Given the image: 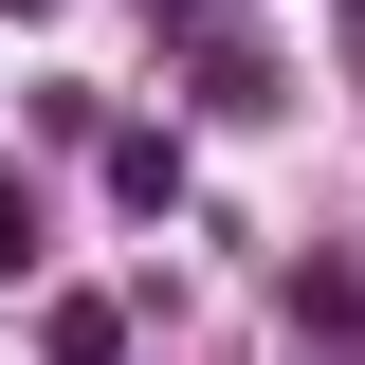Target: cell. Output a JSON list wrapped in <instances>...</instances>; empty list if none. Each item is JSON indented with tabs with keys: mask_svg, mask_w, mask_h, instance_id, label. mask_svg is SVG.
Masks as SVG:
<instances>
[{
	"mask_svg": "<svg viewBox=\"0 0 365 365\" xmlns=\"http://www.w3.org/2000/svg\"><path fill=\"white\" fill-rule=\"evenodd\" d=\"M128 329H110V292H55V365H110Z\"/></svg>",
	"mask_w": 365,
	"mask_h": 365,
	"instance_id": "obj_1",
	"label": "cell"
},
{
	"mask_svg": "<svg viewBox=\"0 0 365 365\" xmlns=\"http://www.w3.org/2000/svg\"><path fill=\"white\" fill-rule=\"evenodd\" d=\"M0 274H37V182L0 165Z\"/></svg>",
	"mask_w": 365,
	"mask_h": 365,
	"instance_id": "obj_2",
	"label": "cell"
},
{
	"mask_svg": "<svg viewBox=\"0 0 365 365\" xmlns=\"http://www.w3.org/2000/svg\"><path fill=\"white\" fill-rule=\"evenodd\" d=\"M347 55H365V0H347Z\"/></svg>",
	"mask_w": 365,
	"mask_h": 365,
	"instance_id": "obj_3",
	"label": "cell"
},
{
	"mask_svg": "<svg viewBox=\"0 0 365 365\" xmlns=\"http://www.w3.org/2000/svg\"><path fill=\"white\" fill-rule=\"evenodd\" d=\"M0 19H37V0H0Z\"/></svg>",
	"mask_w": 365,
	"mask_h": 365,
	"instance_id": "obj_4",
	"label": "cell"
}]
</instances>
